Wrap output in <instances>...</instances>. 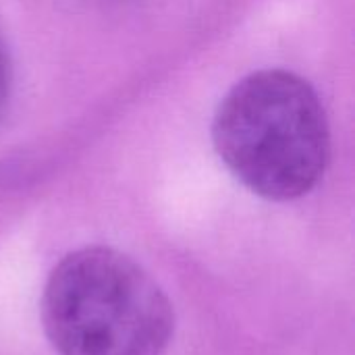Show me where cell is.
<instances>
[{
  "mask_svg": "<svg viewBox=\"0 0 355 355\" xmlns=\"http://www.w3.org/2000/svg\"><path fill=\"white\" fill-rule=\"evenodd\" d=\"M212 139L220 160L248 189L277 202L312 191L331 150L318 94L281 69L252 73L223 98Z\"/></svg>",
  "mask_w": 355,
  "mask_h": 355,
  "instance_id": "obj_1",
  "label": "cell"
},
{
  "mask_svg": "<svg viewBox=\"0 0 355 355\" xmlns=\"http://www.w3.org/2000/svg\"><path fill=\"white\" fill-rule=\"evenodd\" d=\"M42 322L60 355H160L175 312L160 285L110 248L67 254L50 272Z\"/></svg>",
  "mask_w": 355,
  "mask_h": 355,
  "instance_id": "obj_2",
  "label": "cell"
},
{
  "mask_svg": "<svg viewBox=\"0 0 355 355\" xmlns=\"http://www.w3.org/2000/svg\"><path fill=\"white\" fill-rule=\"evenodd\" d=\"M8 94H10V60H8L6 46L0 37V112L8 102Z\"/></svg>",
  "mask_w": 355,
  "mask_h": 355,
  "instance_id": "obj_3",
  "label": "cell"
}]
</instances>
